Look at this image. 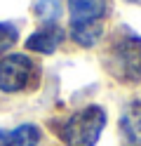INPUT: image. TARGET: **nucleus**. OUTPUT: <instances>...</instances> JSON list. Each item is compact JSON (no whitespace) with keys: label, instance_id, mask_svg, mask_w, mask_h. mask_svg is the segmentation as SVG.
Listing matches in <instances>:
<instances>
[{"label":"nucleus","instance_id":"obj_9","mask_svg":"<svg viewBox=\"0 0 141 146\" xmlns=\"http://www.w3.org/2000/svg\"><path fill=\"white\" fill-rule=\"evenodd\" d=\"M33 12L40 17L45 24H52L61 17V0H35Z\"/></svg>","mask_w":141,"mask_h":146},{"label":"nucleus","instance_id":"obj_4","mask_svg":"<svg viewBox=\"0 0 141 146\" xmlns=\"http://www.w3.org/2000/svg\"><path fill=\"white\" fill-rule=\"evenodd\" d=\"M64 38H66V31H64L56 21H52V24L40 26L35 33L28 35V40H26V50H31V52H40V54H52V52L64 42Z\"/></svg>","mask_w":141,"mask_h":146},{"label":"nucleus","instance_id":"obj_10","mask_svg":"<svg viewBox=\"0 0 141 146\" xmlns=\"http://www.w3.org/2000/svg\"><path fill=\"white\" fill-rule=\"evenodd\" d=\"M17 40H19L17 26L7 24V21H0V54H7Z\"/></svg>","mask_w":141,"mask_h":146},{"label":"nucleus","instance_id":"obj_7","mask_svg":"<svg viewBox=\"0 0 141 146\" xmlns=\"http://www.w3.org/2000/svg\"><path fill=\"white\" fill-rule=\"evenodd\" d=\"M103 35V21H73L71 24V38L80 47H94Z\"/></svg>","mask_w":141,"mask_h":146},{"label":"nucleus","instance_id":"obj_8","mask_svg":"<svg viewBox=\"0 0 141 146\" xmlns=\"http://www.w3.org/2000/svg\"><path fill=\"white\" fill-rule=\"evenodd\" d=\"M120 127H122L125 137L132 144L141 146V102H132L125 111H122Z\"/></svg>","mask_w":141,"mask_h":146},{"label":"nucleus","instance_id":"obj_2","mask_svg":"<svg viewBox=\"0 0 141 146\" xmlns=\"http://www.w3.org/2000/svg\"><path fill=\"white\" fill-rule=\"evenodd\" d=\"M103 127H106V111L101 106H85L64 123L61 139L66 146H94Z\"/></svg>","mask_w":141,"mask_h":146},{"label":"nucleus","instance_id":"obj_5","mask_svg":"<svg viewBox=\"0 0 141 146\" xmlns=\"http://www.w3.org/2000/svg\"><path fill=\"white\" fill-rule=\"evenodd\" d=\"M40 127L38 125H19L14 130H0V146H38Z\"/></svg>","mask_w":141,"mask_h":146},{"label":"nucleus","instance_id":"obj_1","mask_svg":"<svg viewBox=\"0 0 141 146\" xmlns=\"http://www.w3.org/2000/svg\"><path fill=\"white\" fill-rule=\"evenodd\" d=\"M106 68L120 83H139L141 80V35L127 33L111 45Z\"/></svg>","mask_w":141,"mask_h":146},{"label":"nucleus","instance_id":"obj_3","mask_svg":"<svg viewBox=\"0 0 141 146\" xmlns=\"http://www.w3.org/2000/svg\"><path fill=\"white\" fill-rule=\"evenodd\" d=\"M33 61L26 54H5L0 59V90L3 92H21L31 85Z\"/></svg>","mask_w":141,"mask_h":146},{"label":"nucleus","instance_id":"obj_6","mask_svg":"<svg viewBox=\"0 0 141 146\" xmlns=\"http://www.w3.org/2000/svg\"><path fill=\"white\" fill-rule=\"evenodd\" d=\"M108 10V0H68V14L73 21H97Z\"/></svg>","mask_w":141,"mask_h":146}]
</instances>
